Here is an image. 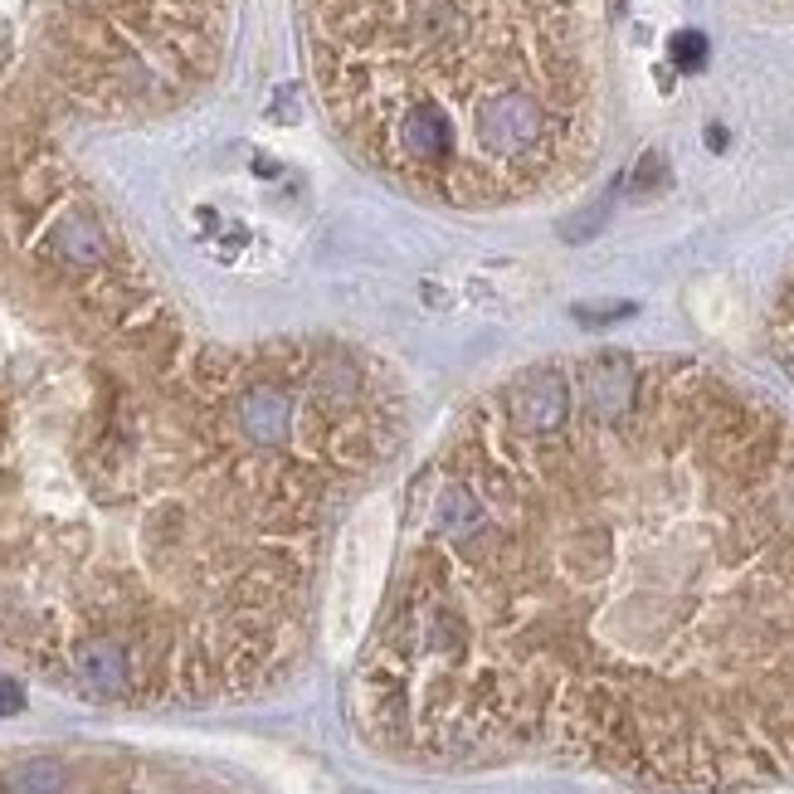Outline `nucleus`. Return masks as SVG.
<instances>
[{
	"label": "nucleus",
	"instance_id": "nucleus-1",
	"mask_svg": "<svg viewBox=\"0 0 794 794\" xmlns=\"http://www.w3.org/2000/svg\"><path fill=\"white\" fill-rule=\"evenodd\" d=\"M351 721L415 765L794 780V419L658 351L493 385L415 483Z\"/></svg>",
	"mask_w": 794,
	"mask_h": 794
},
{
	"label": "nucleus",
	"instance_id": "nucleus-2",
	"mask_svg": "<svg viewBox=\"0 0 794 794\" xmlns=\"http://www.w3.org/2000/svg\"><path fill=\"white\" fill-rule=\"evenodd\" d=\"M400 439L376 351L196 332L49 146H0L5 658L98 707L278 687Z\"/></svg>",
	"mask_w": 794,
	"mask_h": 794
},
{
	"label": "nucleus",
	"instance_id": "nucleus-3",
	"mask_svg": "<svg viewBox=\"0 0 794 794\" xmlns=\"http://www.w3.org/2000/svg\"><path fill=\"white\" fill-rule=\"evenodd\" d=\"M25 10L69 118L162 112L196 93L220 59L224 0H25Z\"/></svg>",
	"mask_w": 794,
	"mask_h": 794
},
{
	"label": "nucleus",
	"instance_id": "nucleus-4",
	"mask_svg": "<svg viewBox=\"0 0 794 794\" xmlns=\"http://www.w3.org/2000/svg\"><path fill=\"white\" fill-rule=\"evenodd\" d=\"M0 794H240L142 756H30L0 775Z\"/></svg>",
	"mask_w": 794,
	"mask_h": 794
},
{
	"label": "nucleus",
	"instance_id": "nucleus-5",
	"mask_svg": "<svg viewBox=\"0 0 794 794\" xmlns=\"http://www.w3.org/2000/svg\"><path fill=\"white\" fill-rule=\"evenodd\" d=\"M770 351H775V361L794 381V274L780 283L775 308H770Z\"/></svg>",
	"mask_w": 794,
	"mask_h": 794
},
{
	"label": "nucleus",
	"instance_id": "nucleus-6",
	"mask_svg": "<svg viewBox=\"0 0 794 794\" xmlns=\"http://www.w3.org/2000/svg\"><path fill=\"white\" fill-rule=\"evenodd\" d=\"M673 64L677 69H702V64H707V40H702L697 30L673 35Z\"/></svg>",
	"mask_w": 794,
	"mask_h": 794
}]
</instances>
